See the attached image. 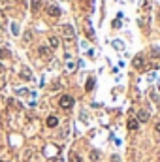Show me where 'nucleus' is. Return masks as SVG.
I'll list each match as a JSON object with an SVG mask.
<instances>
[{"mask_svg": "<svg viewBox=\"0 0 160 162\" xmlns=\"http://www.w3.org/2000/svg\"><path fill=\"white\" fill-rule=\"evenodd\" d=\"M62 36H64L66 40H72V38L75 36L74 27H70V25H62Z\"/></svg>", "mask_w": 160, "mask_h": 162, "instance_id": "nucleus-2", "label": "nucleus"}, {"mask_svg": "<svg viewBox=\"0 0 160 162\" xmlns=\"http://www.w3.org/2000/svg\"><path fill=\"white\" fill-rule=\"evenodd\" d=\"M0 72H2V62H0Z\"/></svg>", "mask_w": 160, "mask_h": 162, "instance_id": "nucleus-24", "label": "nucleus"}, {"mask_svg": "<svg viewBox=\"0 0 160 162\" xmlns=\"http://www.w3.org/2000/svg\"><path fill=\"white\" fill-rule=\"evenodd\" d=\"M49 45H51V47H53V49H55V47H59V38L51 36V38H49Z\"/></svg>", "mask_w": 160, "mask_h": 162, "instance_id": "nucleus-12", "label": "nucleus"}, {"mask_svg": "<svg viewBox=\"0 0 160 162\" xmlns=\"http://www.w3.org/2000/svg\"><path fill=\"white\" fill-rule=\"evenodd\" d=\"M12 32L15 34V36L19 34V25H17V23H12Z\"/></svg>", "mask_w": 160, "mask_h": 162, "instance_id": "nucleus-17", "label": "nucleus"}, {"mask_svg": "<svg viewBox=\"0 0 160 162\" xmlns=\"http://www.w3.org/2000/svg\"><path fill=\"white\" fill-rule=\"evenodd\" d=\"M17 94H19V96H27V94H32V96H34V93H30L28 89H17Z\"/></svg>", "mask_w": 160, "mask_h": 162, "instance_id": "nucleus-13", "label": "nucleus"}, {"mask_svg": "<svg viewBox=\"0 0 160 162\" xmlns=\"http://www.w3.org/2000/svg\"><path fill=\"white\" fill-rule=\"evenodd\" d=\"M154 130H156V132H160V123H156V124H154Z\"/></svg>", "mask_w": 160, "mask_h": 162, "instance_id": "nucleus-23", "label": "nucleus"}, {"mask_svg": "<svg viewBox=\"0 0 160 162\" xmlns=\"http://www.w3.org/2000/svg\"><path fill=\"white\" fill-rule=\"evenodd\" d=\"M40 6H42V0H32V2H30V8H32V12H38Z\"/></svg>", "mask_w": 160, "mask_h": 162, "instance_id": "nucleus-9", "label": "nucleus"}, {"mask_svg": "<svg viewBox=\"0 0 160 162\" xmlns=\"http://www.w3.org/2000/svg\"><path fill=\"white\" fill-rule=\"evenodd\" d=\"M4 85H6V81H4V77H2V75H0V89H2Z\"/></svg>", "mask_w": 160, "mask_h": 162, "instance_id": "nucleus-21", "label": "nucleus"}, {"mask_svg": "<svg viewBox=\"0 0 160 162\" xmlns=\"http://www.w3.org/2000/svg\"><path fill=\"white\" fill-rule=\"evenodd\" d=\"M60 13H62V12H60L59 6H55V4H49V6H47V15H51V17H59Z\"/></svg>", "mask_w": 160, "mask_h": 162, "instance_id": "nucleus-3", "label": "nucleus"}, {"mask_svg": "<svg viewBox=\"0 0 160 162\" xmlns=\"http://www.w3.org/2000/svg\"><path fill=\"white\" fill-rule=\"evenodd\" d=\"M121 27V21H119V19H115V21H113V28H119Z\"/></svg>", "mask_w": 160, "mask_h": 162, "instance_id": "nucleus-20", "label": "nucleus"}, {"mask_svg": "<svg viewBox=\"0 0 160 162\" xmlns=\"http://www.w3.org/2000/svg\"><path fill=\"white\" fill-rule=\"evenodd\" d=\"M151 57H154V59L160 57V49H158V47H153V49H151Z\"/></svg>", "mask_w": 160, "mask_h": 162, "instance_id": "nucleus-15", "label": "nucleus"}, {"mask_svg": "<svg viewBox=\"0 0 160 162\" xmlns=\"http://www.w3.org/2000/svg\"><path fill=\"white\" fill-rule=\"evenodd\" d=\"M149 117H151V115H149V111H145V109H139L138 111V123H147Z\"/></svg>", "mask_w": 160, "mask_h": 162, "instance_id": "nucleus-4", "label": "nucleus"}, {"mask_svg": "<svg viewBox=\"0 0 160 162\" xmlns=\"http://www.w3.org/2000/svg\"><path fill=\"white\" fill-rule=\"evenodd\" d=\"M158 19H160V13H158Z\"/></svg>", "mask_w": 160, "mask_h": 162, "instance_id": "nucleus-26", "label": "nucleus"}, {"mask_svg": "<svg viewBox=\"0 0 160 162\" xmlns=\"http://www.w3.org/2000/svg\"><path fill=\"white\" fill-rule=\"evenodd\" d=\"M128 130H138V121H136V119H130V121H128Z\"/></svg>", "mask_w": 160, "mask_h": 162, "instance_id": "nucleus-11", "label": "nucleus"}, {"mask_svg": "<svg viewBox=\"0 0 160 162\" xmlns=\"http://www.w3.org/2000/svg\"><path fill=\"white\" fill-rule=\"evenodd\" d=\"M132 64H134L136 70H145V60H143V57H136Z\"/></svg>", "mask_w": 160, "mask_h": 162, "instance_id": "nucleus-5", "label": "nucleus"}, {"mask_svg": "<svg viewBox=\"0 0 160 162\" xmlns=\"http://www.w3.org/2000/svg\"><path fill=\"white\" fill-rule=\"evenodd\" d=\"M59 106L62 109H72V108H74V96L62 94V96H60V100H59Z\"/></svg>", "mask_w": 160, "mask_h": 162, "instance_id": "nucleus-1", "label": "nucleus"}, {"mask_svg": "<svg viewBox=\"0 0 160 162\" xmlns=\"http://www.w3.org/2000/svg\"><path fill=\"white\" fill-rule=\"evenodd\" d=\"M21 79H25V81L32 79V74H30V70H28V68H23V70H21Z\"/></svg>", "mask_w": 160, "mask_h": 162, "instance_id": "nucleus-8", "label": "nucleus"}, {"mask_svg": "<svg viewBox=\"0 0 160 162\" xmlns=\"http://www.w3.org/2000/svg\"><path fill=\"white\" fill-rule=\"evenodd\" d=\"M92 87H94V79L90 77V79H87V85H85V89H87V90H92Z\"/></svg>", "mask_w": 160, "mask_h": 162, "instance_id": "nucleus-14", "label": "nucleus"}, {"mask_svg": "<svg viewBox=\"0 0 160 162\" xmlns=\"http://www.w3.org/2000/svg\"><path fill=\"white\" fill-rule=\"evenodd\" d=\"M98 156H100V155H98L96 151H90V160H98Z\"/></svg>", "mask_w": 160, "mask_h": 162, "instance_id": "nucleus-18", "label": "nucleus"}, {"mask_svg": "<svg viewBox=\"0 0 160 162\" xmlns=\"http://www.w3.org/2000/svg\"><path fill=\"white\" fill-rule=\"evenodd\" d=\"M45 124H47L49 128H55V126H59V119H56L55 115H49L47 121H45Z\"/></svg>", "mask_w": 160, "mask_h": 162, "instance_id": "nucleus-6", "label": "nucleus"}, {"mask_svg": "<svg viewBox=\"0 0 160 162\" xmlns=\"http://www.w3.org/2000/svg\"><path fill=\"white\" fill-rule=\"evenodd\" d=\"M0 162H2V160H0Z\"/></svg>", "mask_w": 160, "mask_h": 162, "instance_id": "nucleus-27", "label": "nucleus"}, {"mask_svg": "<svg viewBox=\"0 0 160 162\" xmlns=\"http://www.w3.org/2000/svg\"><path fill=\"white\" fill-rule=\"evenodd\" d=\"M70 162H83V160H81V156L77 155L75 151H72V153H70Z\"/></svg>", "mask_w": 160, "mask_h": 162, "instance_id": "nucleus-10", "label": "nucleus"}, {"mask_svg": "<svg viewBox=\"0 0 160 162\" xmlns=\"http://www.w3.org/2000/svg\"><path fill=\"white\" fill-rule=\"evenodd\" d=\"M75 70V62H68V72H74Z\"/></svg>", "mask_w": 160, "mask_h": 162, "instance_id": "nucleus-19", "label": "nucleus"}, {"mask_svg": "<svg viewBox=\"0 0 160 162\" xmlns=\"http://www.w3.org/2000/svg\"><path fill=\"white\" fill-rule=\"evenodd\" d=\"M8 57H9L8 49H0V59H8Z\"/></svg>", "mask_w": 160, "mask_h": 162, "instance_id": "nucleus-16", "label": "nucleus"}, {"mask_svg": "<svg viewBox=\"0 0 160 162\" xmlns=\"http://www.w3.org/2000/svg\"><path fill=\"white\" fill-rule=\"evenodd\" d=\"M81 2H83L85 6H90V4H92V0H81Z\"/></svg>", "mask_w": 160, "mask_h": 162, "instance_id": "nucleus-22", "label": "nucleus"}, {"mask_svg": "<svg viewBox=\"0 0 160 162\" xmlns=\"http://www.w3.org/2000/svg\"><path fill=\"white\" fill-rule=\"evenodd\" d=\"M38 51H40V57H43V59H45V57H47V59L51 57V49H49V47H45V45H42Z\"/></svg>", "mask_w": 160, "mask_h": 162, "instance_id": "nucleus-7", "label": "nucleus"}, {"mask_svg": "<svg viewBox=\"0 0 160 162\" xmlns=\"http://www.w3.org/2000/svg\"><path fill=\"white\" fill-rule=\"evenodd\" d=\"M158 93H160V85H158Z\"/></svg>", "mask_w": 160, "mask_h": 162, "instance_id": "nucleus-25", "label": "nucleus"}]
</instances>
